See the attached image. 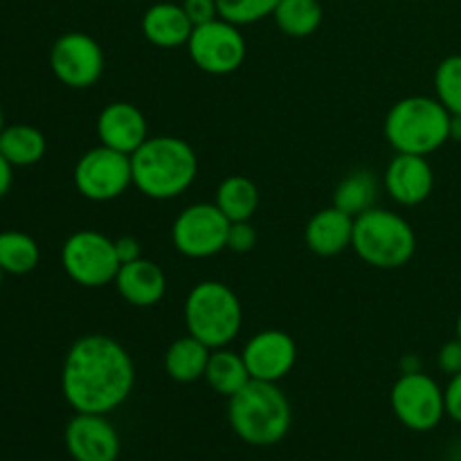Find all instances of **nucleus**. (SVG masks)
<instances>
[{
    "label": "nucleus",
    "mask_w": 461,
    "mask_h": 461,
    "mask_svg": "<svg viewBox=\"0 0 461 461\" xmlns=\"http://www.w3.org/2000/svg\"><path fill=\"white\" fill-rule=\"evenodd\" d=\"M135 365L124 345L90 333L72 342L61 369V392L75 412L111 414L131 396Z\"/></svg>",
    "instance_id": "f257e3e1"
},
{
    "label": "nucleus",
    "mask_w": 461,
    "mask_h": 461,
    "mask_svg": "<svg viewBox=\"0 0 461 461\" xmlns=\"http://www.w3.org/2000/svg\"><path fill=\"white\" fill-rule=\"evenodd\" d=\"M133 185L153 201H169L194 185L198 174V158L187 140L174 135L147 138V142L131 156Z\"/></svg>",
    "instance_id": "f03ea898"
},
{
    "label": "nucleus",
    "mask_w": 461,
    "mask_h": 461,
    "mask_svg": "<svg viewBox=\"0 0 461 461\" xmlns=\"http://www.w3.org/2000/svg\"><path fill=\"white\" fill-rule=\"evenodd\" d=\"M228 419L234 435L250 446H275L288 435L293 410L277 383L252 378L246 387L230 396Z\"/></svg>",
    "instance_id": "7ed1b4c3"
},
{
    "label": "nucleus",
    "mask_w": 461,
    "mask_h": 461,
    "mask_svg": "<svg viewBox=\"0 0 461 461\" xmlns=\"http://www.w3.org/2000/svg\"><path fill=\"white\" fill-rule=\"evenodd\" d=\"M383 131L396 153L430 156L450 140V111L437 97L412 95L390 108Z\"/></svg>",
    "instance_id": "20e7f679"
},
{
    "label": "nucleus",
    "mask_w": 461,
    "mask_h": 461,
    "mask_svg": "<svg viewBox=\"0 0 461 461\" xmlns=\"http://www.w3.org/2000/svg\"><path fill=\"white\" fill-rule=\"evenodd\" d=\"M185 324L189 336L210 349L228 347L241 331V302L228 284L207 279L189 291L185 300Z\"/></svg>",
    "instance_id": "39448f33"
},
{
    "label": "nucleus",
    "mask_w": 461,
    "mask_h": 461,
    "mask_svg": "<svg viewBox=\"0 0 461 461\" xmlns=\"http://www.w3.org/2000/svg\"><path fill=\"white\" fill-rule=\"evenodd\" d=\"M351 248L374 268H401L417 252V234L401 214L372 207L354 219Z\"/></svg>",
    "instance_id": "423d86ee"
},
{
    "label": "nucleus",
    "mask_w": 461,
    "mask_h": 461,
    "mask_svg": "<svg viewBox=\"0 0 461 461\" xmlns=\"http://www.w3.org/2000/svg\"><path fill=\"white\" fill-rule=\"evenodd\" d=\"M61 266L68 277L79 286L102 288L115 282L122 264L113 239L97 230H79L63 243Z\"/></svg>",
    "instance_id": "0eeeda50"
},
{
    "label": "nucleus",
    "mask_w": 461,
    "mask_h": 461,
    "mask_svg": "<svg viewBox=\"0 0 461 461\" xmlns=\"http://www.w3.org/2000/svg\"><path fill=\"white\" fill-rule=\"evenodd\" d=\"M230 221L216 203H194L176 216L171 241L189 259H207L228 248Z\"/></svg>",
    "instance_id": "6e6552de"
},
{
    "label": "nucleus",
    "mask_w": 461,
    "mask_h": 461,
    "mask_svg": "<svg viewBox=\"0 0 461 461\" xmlns=\"http://www.w3.org/2000/svg\"><path fill=\"white\" fill-rule=\"evenodd\" d=\"M187 52L203 72L223 77L241 68V63L246 61L248 45L241 27L219 16L194 27L187 41Z\"/></svg>",
    "instance_id": "1a4fd4ad"
},
{
    "label": "nucleus",
    "mask_w": 461,
    "mask_h": 461,
    "mask_svg": "<svg viewBox=\"0 0 461 461\" xmlns=\"http://www.w3.org/2000/svg\"><path fill=\"white\" fill-rule=\"evenodd\" d=\"M392 410L414 432L435 430L446 417V394L439 383L423 372H405L392 385Z\"/></svg>",
    "instance_id": "9d476101"
},
{
    "label": "nucleus",
    "mask_w": 461,
    "mask_h": 461,
    "mask_svg": "<svg viewBox=\"0 0 461 461\" xmlns=\"http://www.w3.org/2000/svg\"><path fill=\"white\" fill-rule=\"evenodd\" d=\"M131 185H133V169H131V156L126 153L99 144L77 160L75 187L88 201H115Z\"/></svg>",
    "instance_id": "9b49d317"
},
{
    "label": "nucleus",
    "mask_w": 461,
    "mask_h": 461,
    "mask_svg": "<svg viewBox=\"0 0 461 461\" xmlns=\"http://www.w3.org/2000/svg\"><path fill=\"white\" fill-rule=\"evenodd\" d=\"M104 50L86 32H68L54 41L50 50V68L63 86L84 90L97 84L104 75Z\"/></svg>",
    "instance_id": "f8f14e48"
},
{
    "label": "nucleus",
    "mask_w": 461,
    "mask_h": 461,
    "mask_svg": "<svg viewBox=\"0 0 461 461\" xmlns=\"http://www.w3.org/2000/svg\"><path fill=\"white\" fill-rule=\"evenodd\" d=\"M66 450L75 461H117L122 441L106 414L77 412L63 432Z\"/></svg>",
    "instance_id": "ddd939ff"
},
{
    "label": "nucleus",
    "mask_w": 461,
    "mask_h": 461,
    "mask_svg": "<svg viewBox=\"0 0 461 461\" xmlns=\"http://www.w3.org/2000/svg\"><path fill=\"white\" fill-rule=\"evenodd\" d=\"M248 365V372L257 381L279 383L291 374L297 360V345L286 331L266 329L255 333L241 351Z\"/></svg>",
    "instance_id": "4468645a"
},
{
    "label": "nucleus",
    "mask_w": 461,
    "mask_h": 461,
    "mask_svg": "<svg viewBox=\"0 0 461 461\" xmlns=\"http://www.w3.org/2000/svg\"><path fill=\"white\" fill-rule=\"evenodd\" d=\"M383 185L392 201L403 207L421 205L428 201L435 187V171L426 156L396 153L383 174Z\"/></svg>",
    "instance_id": "2eb2a0df"
},
{
    "label": "nucleus",
    "mask_w": 461,
    "mask_h": 461,
    "mask_svg": "<svg viewBox=\"0 0 461 461\" xmlns=\"http://www.w3.org/2000/svg\"><path fill=\"white\" fill-rule=\"evenodd\" d=\"M99 144L133 156L147 142V117L135 104L113 102L97 117Z\"/></svg>",
    "instance_id": "dca6fc26"
},
{
    "label": "nucleus",
    "mask_w": 461,
    "mask_h": 461,
    "mask_svg": "<svg viewBox=\"0 0 461 461\" xmlns=\"http://www.w3.org/2000/svg\"><path fill=\"white\" fill-rule=\"evenodd\" d=\"M115 288L122 300L138 309L156 306L167 293V275L156 261L140 259L122 264L115 275Z\"/></svg>",
    "instance_id": "f3484780"
},
{
    "label": "nucleus",
    "mask_w": 461,
    "mask_h": 461,
    "mask_svg": "<svg viewBox=\"0 0 461 461\" xmlns=\"http://www.w3.org/2000/svg\"><path fill=\"white\" fill-rule=\"evenodd\" d=\"M304 241L318 257L340 255L354 241V216L336 205L315 212L304 230Z\"/></svg>",
    "instance_id": "a211bd4d"
},
{
    "label": "nucleus",
    "mask_w": 461,
    "mask_h": 461,
    "mask_svg": "<svg viewBox=\"0 0 461 461\" xmlns=\"http://www.w3.org/2000/svg\"><path fill=\"white\" fill-rule=\"evenodd\" d=\"M194 32V23L185 14L183 5L156 3L144 12L142 34L156 48H180L187 45Z\"/></svg>",
    "instance_id": "6ab92c4d"
},
{
    "label": "nucleus",
    "mask_w": 461,
    "mask_h": 461,
    "mask_svg": "<svg viewBox=\"0 0 461 461\" xmlns=\"http://www.w3.org/2000/svg\"><path fill=\"white\" fill-rule=\"evenodd\" d=\"M212 349L194 336L178 338L165 354V372L176 383H196L205 378Z\"/></svg>",
    "instance_id": "aec40b11"
},
{
    "label": "nucleus",
    "mask_w": 461,
    "mask_h": 461,
    "mask_svg": "<svg viewBox=\"0 0 461 461\" xmlns=\"http://www.w3.org/2000/svg\"><path fill=\"white\" fill-rule=\"evenodd\" d=\"M205 381L212 390L230 399L241 387H246L252 381V376L241 354L228 349V347H221V349H212L210 363L205 369Z\"/></svg>",
    "instance_id": "412c9836"
},
{
    "label": "nucleus",
    "mask_w": 461,
    "mask_h": 461,
    "mask_svg": "<svg viewBox=\"0 0 461 461\" xmlns=\"http://www.w3.org/2000/svg\"><path fill=\"white\" fill-rule=\"evenodd\" d=\"M45 135L30 124H12L0 131V153L12 167H32L43 160Z\"/></svg>",
    "instance_id": "4be33fe9"
},
{
    "label": "nucleus",
    "mask_w": 461,
    "mask_h": 461,
    "mask_svg": "<svg viewBox=\"0 0 461 461\" xmlns=\"http://www.w3.org/2000/svg\"><path fill=\"white\" fill-rule=\"evenodd\" d=\"M214 203L228 216L230 223L250 221L259 205V189L246 176H228L221 180Z\"/></svg>",
    "instance_id": "5701e85b"
},
{
    "label": "nucleus",
    "mask_w": 461,
    "mask_h": 461,
    "mask_svg": "<svg viewBox=\"0 0 461 461\" xmlns=\"http://www.w3.org/2000/svg\"><path fill=\"white\" fill-rule=\"evenodd\" d=\"M279 30L293 39H306L322 25L324 9L320 0H279L273 12Z\"/></svg>",
    "instance_id": "b1692460"
},
{
    "label": "nucleus",
    "mask_w": 461,
    "mask_h": 461,
    "mask_svg": "<svg viewBox=\"0 0 461 461\" xmlns=\"http://www.w3.org/2000/svg\"><path fill=\"white\" fill-rule=\"evenodd\" d=\"M376 196H378L376 176L367 169H358L354 171V174L345 176V178L338 183L336 192H333V205L356 219V216H360L363 212L376 207L374 205V203H376Z\"/></svg>",
    "instance_id": "393cba45"
},
{
    "label": "nucleus",
    "mask_w": 461,
    "mask_h": 461,
    "mask_svg": "<svg viewBox=\"0 0 461 461\" xmlns=\"http://www.w3.org/2000/svg\"><path fill=\"white\" fill-rule=\"evenodd\" d=\"M41 248L30 234L18 230L0 232V268L9 275H27L39 266Z\"/></svg>",
    "instance_id": "a878e982"
},
{
    "label": "nucleus",
    "mask_w": 461,
    "mask_h": 461,
    "mask_svg": "<svg viewBox=\"0 0 461 461\" xmlns=\"http://www.w3.org/2000/svg\"><path fill=\"white\" fill-rule=\"evenodd\" d=\"M435 93L450 115H461V54H450L437 66Z\"/></svg>",
    "instance_id": "bb28decb"
},
{
    "label": "nucleus",
    "mask_w": 461,
    "mask_h": 461,
    "mask_svg": "<svg viewBox=\"0 0 461 461\" xmlns=\"http://www.w3.org/2000/svg\"><path fill=\"white\" fill-rule=\"evenodd\" d=\"M277 5L279 0H216L219 16L239 27L273 16Z\"/></svg>",
    "instance_id": "cd10ccee"
},
{
    "label": "nucleus",
    "mask_w": 461,
    "mask_h": 461,
    "mask_svg": "<svg viewBox=\"0 0 461 461\" xmlns=\"http://www.w3.org/2000/svg\"><path fill=\"white\" fill-rule=\"evenodd\" d=\"M255 246H257V230L252 228L250 221H239V223L230 225L228 250L243 255V252H250Z\"/></svg>",
    "instance_id": "c85d7f7f"
},
{
    "label": "nucleus",
    "mask_w": 461,
    "mask_h": 461,
    "mask_svg": "<svg viewBox=\"0 0 461 461\" xmlns=\"http://www.w3.org/2000/svg\"><path fill=\"white\" fill-rule=\"evenodd\" d=\"M180 5H183V9H185V14L189 16V21L194 23V27L219 18V7H216V0H183Z\"/></svg>",
    "instance_id": "c756f323"
},
{
    "label": "nucleus",
    "mask_w": 461,
    "mask_h": 461,
    "mask_svg": "<svg viewBox=\"0 0 461 461\" xmlns=\"http://www.w3.org/2000/svg\"><path fill=\"white\" fill-rule=\"evenodd\" d=\"M437 365L444 374L448 376H455V374L461 372V340L455 338V340H448L439 349V356H437Z\"/></svg>",
    "instance_id": "7c9ffc66"
},
{
    "label": "nucleus",
    "mask_w": 461,
    "mask_h": 461,
    "mask_svg": "<svg viewBox=\"0 0 461 461\" xmlns=\"http://www.w3.org/2000/svg\"><path fill=\"white\" fill-rule=\"evenodd\" d=\"M446 394V414H448L453 421L461 423V372L450 376V383L444 390Z\"/></svg>",
    "instance_id": "2f4dec72"
},
{
    "label": "nucleus",
    "mask_w": 461,
    "mask_h": 461,
    "mask_svg": "<svg viewBox=\"0 0 461 461\" xmlns=\"http://www.w3.org/2000/svg\"><path fill=\"white\" fill-rule=\"evenodd\" d=\"M115 250L120 257V264H129L142 257V246H140L138 239L133 237H120L115 239Z\"/></svg>",
    "instance_id": "473e14b6"
},
{
    "label": "nucleus",
    "mask_w": 461,
    "mask_h": 461,
    "mask_svg": "<svg viewBox=\"0 0 461 461\" xmlns=\"http://www.w3.org/2000/svg\"><path fill=\"white\" fill-rule=\"evenodd\" d=\"M12 162L0 153V198L7 196L9 187H12Z\"/></svg>",
    "instance_id": "72a5a7b5"
},
{
    "label": "nucleus",
    "mask_w": 461,
    "mask_h": 461,
    "mask_svg": "<svg viewBox=\"0 0 461 461\" xmlns=\"http://www.w3.org/2000/svg\"><path fill=\"white\" fill-rule=\"evenodd\" d=\"M401 367H403V374L405 372H421V360H419L417 356H405L403 363H401Z\"/></svg>",
    "instance_id": "f704fd0d"
},
{
    "label": "nucleus",
    "mask_w": 461,
    "mask_h": 461,
    "mask_svg": "<svg viewBox=\"0 0 461 461\" xmlns=\"http://www.w3.org/2000/svg\"><path fill=\"white\" fill-rule=\"evenodd\" d=\"M450 140L461 142V115H450Z\"/></svg>",
    "instance_id": "c9c22d12"
},
{
    "label": "nucleus",
    "mask_w": 461,
    "mask_h": 461,
    "mask_svg": "<svg viewBox=\"0 0 461 461\" xmlns=\"http://www.w3.org/2000/svg\"><path fill=\"white\" fill-rule=\"evenodd\" d=\"M5 129V115H3V104H0V131Z\"/></svg>",
    "instance_id": "e433bc0d"
},
{
    "label": "nucleus",
    "mask_w": 461,
    "mask_h": 461,
    "mask_svg": "<svg viewBox=\"0 0 461 461\" xmlns=\"http://www.w3.org/2000/svg\"><path fill=\"white\" fill-rule=\"evenodd\" d=\"M455 329H457V338L461 340V313H459V318H457V327H455Z\"/></svg>",
    "instance_id": "4c0bfd02"
},
{
    "label": "nucleus",
    "mask_w": 461,
    "mask_h": 461,
    "mask_svg": "<svg viewBox=\"0 0 461 461\" xmlns=\"http://www.w3.org/2000/svg\"><path fill=\"white\" fill-rule=\"evenodd\" d=\"M3 275H5V273H3V268H0V284H3Z\"/></svg>",
    "instance_id": "58836bf2"
}]
</instances>
